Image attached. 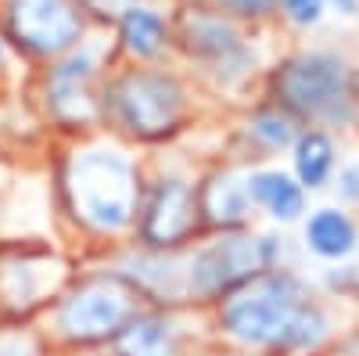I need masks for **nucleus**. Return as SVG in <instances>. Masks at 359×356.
Wrapping results in <instances>:
<instances>
[{"label":"nucleus","mask_w":359,"mask_h":356,"mask_svg":"<svg viewBox=\"0 0 359 356\" xmlns=\"http://www.w3.org/2000/svg\"><path fill=\"white\" fill-rule=\"evenodd\" d=\"M223 320L245 342H306L320 324L302 310L291 281H259L226 303Z\"/></svg>","instance_id":"nucleus-1"},{"label":"nucleus","mask_w":359,"mask_h":356,"mask_svg":"<svg viewBox=\"0 0 359 356\" xmlns=\"http://www.w3.org/2000/svg\"><path fill=\"white\" fill-rule=\"evenodd\" d=\"M72 198L83 220L101 230L123 227L133 213V169L118 152H83L72 162Z\"/></svg>","instance_id":"nucleus-2"},{"label":"nucleus","mask_w":359,"mask_h":356,"mask_svg":"<svg viewBox=\"0 0 359 356\" xmlns=\"http://www.w3.org/2000/svg\"><path fill=\"white\" fill-rule=\"evenodd\" d=\"M130 313H133L130 288L115 277H101L79 288L62 306V328L72 338H104L123 328Z\"/></svg>","instance_id":"nucleus-3"},{"label":"nucleus","mask_w":359,"mask_h":356,"mask_svg":"<svg viewBox=\"0 0 359 356\" xmlns=\"http://www.w3.org/2000/svg\"><path fill=\"white\" fill-rule=\"evenodd\" d=\"M118 112L137 133L158 137L180 115V86L165 76H130L118 86Z\"/></svg>","instance_id":"nucleus-4"},{"label":"nucleus","mask_w":359,"mask_h":356,"mask_svg":"<svg viewBox=\"0 0 359 356\" xmlns=\"http://www.w3.org/2000/svg\"><path fill=\"white\" fill-rule=\"evenodd\" d=\"M15 37L40 54H57L79 37V18L69 0H11Z\"/></svg>","instance_id":"nucleus-5"},{"label":"nucleus","mask_w":359,"mask_h":356,"mask_svg":"<svg viewBox=\"0 0 359 356\" xmlns=\"http://www.w3.org/2000/svg\"><path fill=\"white\" fill-rule=\"evenodd\" d=\"M259 263H262V252L255 242H248V237H226L216 249L201 252V259L194 263L191 284L205 295H212L219 288H230L233 281L248 277L252 270H259Z\"/></svg>","instance_id":"nucleus-6"},{"label":"nucleus","mask_w":359,"mask_h":356,"mask_svg":"<svg viewBox=\"0 0 359 356\" xmlns=\"http://www.w3.org/2000/svg\"><path fill=\"white\" fill-rule=\"evenodd\" d=\"M284 94L291 105L306 108V112H323L327 105H334L341 94V72L334 62H323V58H309V62H298L287 69V76L280 79Z\"/></svg>","instance_id":"nucleus-7"},{"label":"nucleus","mask_w":359,"mask_h":356,"mask_svg":"<svg viewBox=\"0 0 359 356\" xmlns=\"http://www.w3.org/2000/svg\"><path fill=\"white\" fill-rule=\"evenodd\" d=\"M191 227H194V198H191V191L180 180L162 184L155 202H151V209H147V223H144L147 242L172 245L184 234H191Z\"/></svg>","instance_id":"nucleus-8"},{"label":"nucleus","mask_w":359,"mask_h":356,"mask_svg":"<svg viewBox=\"0 0 359 356\" xmlns=\"http://www.w3.org/2000/svg\"><path fill=\"white\" fill-rule=\"evenodd\" d=\"M118 356H172V335L162 320H133L118 331Z\"/></svg>","instance_id":"nucleus-9"},{"label":"nucleus","mask_w":359,"mask_h":356,"mask_svg":"<svg viewBox=\"0 0 359 356\" xmlns=\"http://www.w3.org/2000/svg\"><path fill=\"white\" fill-rule=\"evenodd\" d=\"M252 195L259 205H266L273 216L280 220H291L302 213V191H298V184H291L287 176L280 173H262L252 180Z\"/></svg>","instance_id":"nucleus-10"},{"label":"nucleus","mask_w":359,"mask_h":356,"mask_svg":"<svg viewBox=\"0 0 359 356\" xmlns=\"http://www.w3.org/2000/svg\"><path fill=\"white\" fill-rule=\"evenodd\" d=\"M352 242H355V230L341 213L323 209L309 220V245L320 256H345L352 249Z\"/></svg>","instance_id":"nucleus-11"},{"label":"nucleus","mask_w":359,"mask_h":356,"mask_svg":"<svg viewBox=\"0 0 359 356\" xmlns=\"http://www.w3.org/2000/svg\"><path fill=\"white\" fill-rule=\"evenodd\" d=\"M331 162H334V152H331V140H327L323 133H306L302 140H298L294 166H298L302 184H309V187L323 184V176L331 173Z\"/></svg>","instance_id":"nucleus-12"},{"label":"nucleus","mask_w":359,"mask_h":356,"mask_svg":"<svg viewBox=\"0 0 359 356\" xmlns=\"http://www.w3.org/2000/svg\"><path fill=\"white\" fill-rule=\"evenodd\" d=\"M123 40L137 54H155L162 47V22L151 11H126V18H123Z\"/></svg>","instance_id":"nucleus-13"},{"label":"nucleus","mask_w":359,"mask_h":356,"mask_svg":"<svg viewBox=\"0 0 359 356\" xmlns=\"http://www.w3.org/2000/svg\"><path fill=\"white\" fill-rule=\"evenodd\" d=\"M287 8H291V15L298 22H313L320 15V8H323V0H287Z\"/></svg>","instance_id":"nucleus-14"},{"label":"nucleus","mask_w":359,"mask_h":356,"mask_svg":"<svg viewBox=\"0 0 359 356\" xmlns=\"http://www.w3.org/2000/svg\"><path fill=\"white\" fill-rule=\"evenodd\" d=\"M259 133L269 137L273 144H284V140H287V126H284V123H269V119H262V123H259Z\"/></svg>","instance_id":"nucleus-15"},{"label":"nucleus","mask_w":359,"mask_h":356,"mask_svg":"<svg viewBox=\"0 0 359 356\" xmlns=\"http://www.w3.org/2000/svg\"><path fill=\"white\" fill-rule=\"evenodd\" d=\"M226 4L241 8V11H262V8H269V4H273V0H226Z\"/></svg>","instance_id":"nucleus-16"}]
</instances>
